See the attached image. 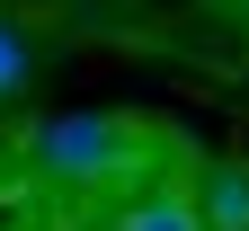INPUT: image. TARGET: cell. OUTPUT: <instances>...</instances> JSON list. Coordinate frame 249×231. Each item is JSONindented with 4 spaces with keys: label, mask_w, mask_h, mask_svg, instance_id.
Here are the masks:
<instances>
[{
    "label": "cell",
    "mask_w": 249,
    "mask_h": 231,
    "mask_svg": "<svg viewBox=\"0 0 249 231\" xmlns=\"http://www.w3.org/2000/svg\"><path fill=\"white\" fill-rule=\"evenodd\" d=\"M134 160V124L124 116H53L36 134V169L45 178H71V187H98Z\"/></svg>",
    "instance_id": "6da1fadb"
},
{
    "label": "cell",
    "mask_w": 249,
    "mask_h": 231,
    "mask_svg": "<svg viewBox=\"0 0 249 231\" xmlns=\"http://www.w3.org/2000/svg\"><path fill=\"white\" fill-rule=\"evenodd\" d=\"M107 231H205V205H196L187 187H142V195L116 205Z\"/></svg>",
    "instance_id": "7a4b0ae2"
},
{
    "label": "cell",
    "mask_w": 249,
    "mask_h": 231,
    "mask_svg": "<svg viewBox=\"0 0 249 231\" xmlns=\"http://www.w3.org/2000/svg\"><path fill=\"white\" fill-rule=\"evenodd\" d=\"M196 205H205V231H249V160H213Z\"/></svg>",
    "instance_id": "3957f363"
},
{
    "label": "cell",
    "mask_w": 249,
    "mask_h": 231,
    "mask_svg": "<svg viewBox=\"0 0 249 231\" xmlns=\"http://www.w3.org/2000/svg\"><path fill=\"white\" fill-rule=\"evenodd\" d=\"M27 71H36V53H27V36L0 18V98H18V89H27Z\"/></svg>",
    "instance_id": "277c9868"
}]
</instances>
